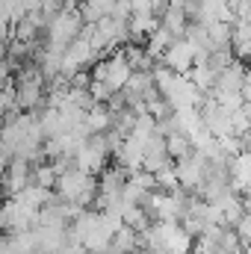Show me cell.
I'll return each instance as SVG.
<instances>
[{
	"mask_svg": "<svg viewBox=\"0 0 251 254\" xmlns=\"http://www.w3.org/2000/svg\"><path fill=\"white\" fill-rule=\"evenodd\" d=\"M130 74H133V65L127 63L125 51H113L107 60H98L95 68H92V80L104 83L113 95H119V92L125 89L127 80H130Z\"/></svg>",
	"mask_w": 251,
	"mask_h": 254,
	"instance_id": "3957f363",
	"label": "cell"
},
{
	"mask_svg": "<svg viewBox=\"0 0 251 254\" xmlns=\"http://www.w3.org/2000/svg\"><path fill=\"white\" fill-rule=\"evenodd\" d=\"M33 254H42V252H33Z\"/></svg>",
	"mask_w": 251,
	"mask_h": 254,
	"instance_id": "4fadbf2b",
	"label": "cell"
},
{
	"mask_svg": "<svg viewBox=\"0 0 251 254\" xmlns=\"http://www.w3.org/2000/svg\"><path fill=\"white\" fill-rule=\"evenodd\" d=\"M163 65L166 68H172L175 74H189L192 71V65H195V48L189 45L187 39L181 36V39H175L166 51H163Z\"/></svg>",
	"mask_w": 251,
	"mask_h": 254,
	"instance_id": "5b68a950",
	"label": "cell"
},
{
	"mask_svg": "<svg viewBox=\"0 0 251 254\" xmlns=\"http://www.w3.org/2000/svg\"><path fill=\"white\" fill-rule=\"evenodd\" d=\"M54 192L63 201H71L77 207H89L98 198V178L89 175V172H83V169H77V166H71V169L60 172Z\"/></svg>",
	"mask_w": 251,
	"mask_h": 254,
	"instance_id": "6da1fadb",
	"label": "cell"
},
{
	"mask_svg": "<svg viewBox=\"0 0 251 254\" xmlns=\"http://www.w3.org/2000/svg\"><path fill=\"white\" fill-rule=\"evenodd\" d=\"M6 48H9V33H6V27H0V57L6 54Z\"/></svg>",
	"mask_w": 251,
	"mask_h": 254,
	"instance_id": "7c38bea8",
	"label": "cell"
},
{
	"mask_svg": "<svg viewBox=\"0 0 251 254\" xmlns=\"http://www.w3.org/2000/svg\"><path fill=\"white\" fill-rule=\"evenodd\" d=\"M39 6H42V0H18V12H15V24H18V21H21V18L27 15V12H36ZM15 24H12V27H15Z\"/></svg>",
	"mask_w": 251,
	"mask_h": 254,
	"instance_id": "30bf717a",
	"label": "cell"
},
{
	"mask_svg": "<svg viewBox=\"0 0 251 254\" xmlns=\"http://www.w3.org/2000/svg\"><path fill=\"white\" fill-rule=\"evenodd\" d=\"M33 175H36L33 184H39V187H45V190H54V187H57V178H60V169L51 166V163H45V166H39Z\"/></svg>",
	"mask_w": 251,
	"mask_h": 254,
	"instance_id": "52a82bcc",
	"label": "cell"
},
{
	"mask_svg": "<svg viewBox=\"0 0 251 254\" xmlns=\"http://www.w3.org/2000/svg\"><path fill=\"white\" fill-rule=\"evenodd\" d=\"M113 154V145H110V136L107 133H92L77 151H74V166L89 172V175H98L107 169V160Z\"/></svg>",
	"mask_w": 251,
	"mask_h": 254,
	"instance_id": "277c9868",
	"label": "cell"
},
{
	"mask_svg": "<svg viewBox=\"0 0 251 254\" xmlns=\"http://www.w3.org/2000/svg\"><path fill=\"white\" fill-rule=\"evenodd\" d=\"M9 151H6V145L0 142V181H3V175H6V169H9Z\"/></svg>",
	"mask_w": 251,
	"mask_h": 254,
	"instance_id": "8fae6325",
	"label": "cell"
},
{
	"mask_svg": "<svg viewBox=\"0 0 251 254\" xmlns=\"http://www.w3.org/2000/svg\"><path fill=\"white\" fill-rule=\"evenodd\" d=\"M15 12H18V0H0V27H9L12 30Z\"/></svg>",
	"mask_w": 251,
	"mask_h": 254,
	"instance_id": "9c48e42d",
	"label": "cell"
},
{
	"mask_svg": "<svg viewBox=\"0 0 251 254\" xmlns=\"http://www.w3.org/2000/svg\"><path fill=\"white\" fill-rule=\"evenodd\" d=\"M30 184H33L30 160H24V157H12L6 175H3V192H6V195H15V192H21L24 187H30Z\"/></svg>",
	"mask_w": 251,
	"mask_h": 254,
	"instance_id": "8992f818",
	"label": "cell"
},
{
	"mask_svg": "<svg viewBox=\"0 0 251 254\" xmlns=\"http://www.w3.org/2000/svg\"><path fill=\"white\" fill-rule=\"evenodd\" d=\"M234 231H237V237H240L243 246H251V213H243L234 222Z\"/></svg>",
	"mask_w": 251,
	"mask_h": 254,
	"instance_id": "ba28073f",
	"label": "cell"
},
{
	"mask_svg": "<svg viewBox=\"0 0 251 254\" xmlns=\"http://www.w3.org/2000/svg\"><path fill=\"white\" fill-rule=\"evenodd\" d=\"M86 27V21H83V15H80V9H63L51 24H48V39H45V48H51V51H57V54H63L65 48L80 36V30Z\"/></svg>",
	"mask_w": 251,
	"mask_h": 254,
	"instance_id": "7a4b0ae2",
	"label": "cell"
}]
</instances>
